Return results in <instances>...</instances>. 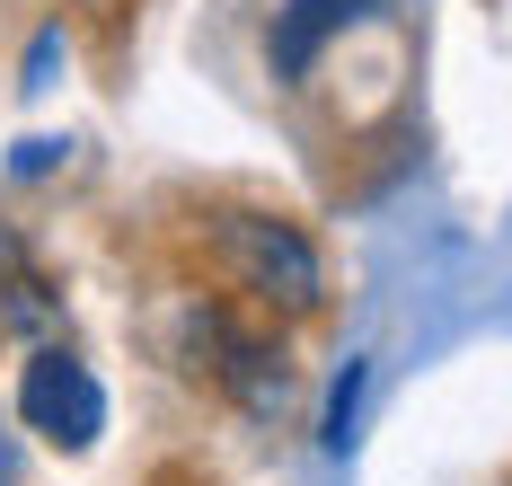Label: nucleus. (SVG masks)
<instances>
[{"label":"nucleus","instance_id":"nucleus-1","mask_svg":"<svg viewBox=\"0 0 512 486\" xmlns=\"http://www.w3.org/2000/svg\"><path fill=\"white\" fill-rule=\"evenodd\" d=\"M212 257H221V274L248 292L256 310L309 319L327 301V266H318L309 230L283 213H212Z\"/></svg>","mask_w":512,"mask_h":486},{"label":"nucleus","instance_id":"nucleus-2","mask_svg":"<svg viewBox=\"0 0 512 486\" xmlns=\"http://www.w3.org/2000/svg\"><path fill=\"white\" fill-rule=\"evenodd\" d=\"M18 416L45 433L53 451H89L106 433V389L89 363H71V354H36L27 380H18Z\"/></svg>","mask_w":512,"mask_h":486},{"label":"nucleus","instance_id":"nucleus-3","mask_svg":"<svg viewBox=\"0 0 512 486\" xmlns=\"http://www.w3.org/2000/svg\"><path fill=\"white\" fill-rule=\"evenodd\" d=\"M380 0H283L274 9V36H265V62H274V80H309V62L327 54L354 18H371Z\"/></svg>","mask_w":512,"mask_h":486},{"label":"nucleus","instance_id":"nucleus-4","mask_svg":"<svg viewBox=\"0 0 512 486\" xmlns=\"http://www.w3.org/2000/svg\"><path fill=\"white\" fill-rule=\"evenodd\" d=\"M362 389H371V363H345V380H336V398H327V425H318V442H327V451H345V442H354Z\"/></svg>","mask_w":512,"mask_h":486},{"label":"nucleus","instance_id":"nucleus-5","mask_svg":"<svg viewBox=\"0 0 512 486\" xmlns=\"http://www.w3.org/2000/svg\"><path fill=\"white\" fill-rule=\"evenodd\" d=\"M0 486H9V442H0Z\"/></svg>","mask_w":512,"mask_h":486}]
</instances>
